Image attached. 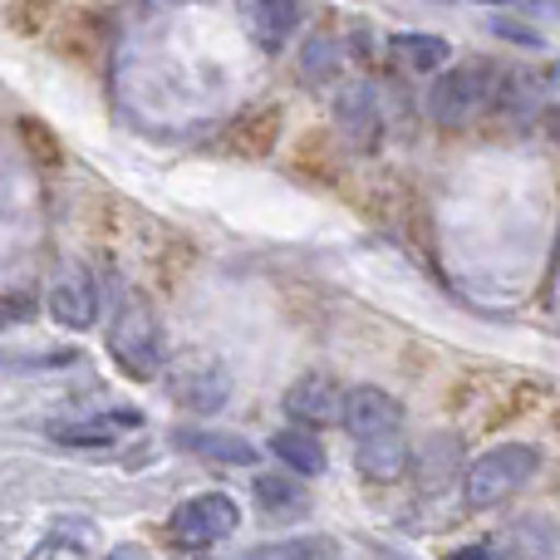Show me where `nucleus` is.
Listing matches in <instances>:
<instances>
[{
  "label": "nucleus",
  "mask_w": 560,
  "mask_h": 560,
  "mask_svg": "<svg viewBox=\"0 0 560 560\" xmlns=\"http://www.w3.org/2000/svg\"><path fill=\"white\" fill-rule=\"evenodd\" d=\"M271 453L290 467V472H300V477H319V472H325V447H319V438L310 433V428H295V423L280 428V433L271 438Z\"/></svg>",
  "instance_id": "dca6fc26"
},
{
  "label": "nucleus",
  "mask_w": 560,
  "mask_h": 560,
  "mask_svg": "<svg viewBox=\"0 0 560 560\" xmlns=\"http://www.w3.org/2000/svg\"><path fill=\"white\" fill-rule=\"evenodd\" d=\"M339 65V45L325 35H315L305 45V55H300V74H305V84H319V79H329Z\"/></svg>",
  "instance_id": "412c9836"
},
{
  "label": "nucleus",
  "mask_w": 560,
  "mask_h": 560,
  "mask_svg": "<svg viewBox=\"0 0 560 560\" xmlns=\"http://www.w3.org/2000/svg\"><path fill=\"white\" fill-rule=\"evenodd\" d=\"M457 457H463V443L453 433H433L423 447H418V487L428 497L443 492L447 482L457 477Z\"/></svg>",
  "instance_id": "4468645a"
},
{
  "label": "nucleus",
  "mask_w": 560,
  "mask_h": 560,
  "mask_svg": "<svg viewBox=\"0 0 560 560\" xmlns=\"http://www.w3.org/2000/svg\"><path fill=\"white\" fill-rule=\"evenodd\" d=\"M551 133H556V138H560V114H556V118H551Z\"/></svg>",
  "instance_id": "b1692460"
},
{
  "label": "nucleus",
  "mask_w": 560,
  "mask_h": 560,
  "mask_svg": "<svg viewBox=\"0 0 560 560\" xmlns=\"http://www.w3.org/2000/svg\"><path fill=\"white\" fill-rule=\"evenodd\" d=\"M143 423V418L138 413H108V418H89V423H59L55 428V438L59 443H74V447H108L114 443L118 433H124V428H138Z\"/></svg>",
  "instance_id": "f3484780"
},
{
  "label": "nucleus",
  "mask_w": 560,
  "mask_h": 560,
  "mask_svg": "<svg viewBox=\"0 0 560 560\" xmlns=\"http://www.w3.org/2000/svg\"><path fill=\"white\" fill-rule=\"evenodd\" d=\"M453 560H497V556L487 551V546H463V551H457Z\"/></svg>",
  "instance_id": "5701e85b"
},
{
  "label": "nucleus",
  "mask_w": 560,
  "mask_h": 560,
  "mask_svg": "<svg viewBox=\"0 0 560 560\" xmlns=\"http://www.w3.org/2000/svg\"><path fill=\"white\" fill-rule=\"evenodd\" d=\"M335 124L354 148H374L384 138V114H378V89L369 79L339 84L335 94Z\"/></svg>",
  "instance_id": "1a4fd4ad"
},
{
  "label": "nucleus",
  "mask_w": 560,
  "mask_h": 560,
  "mask_svg": "<svg viewBox=\"0 0 560 560\" xmlns=\"http://www.w3.org/2000/svg\"><path fill=\"white\" fill-rule=\"evenodd\" d=\"M482 5H506V0H482Z\"/></svg>",
  "instance_id": "393cba45"
},
{
  "label": "nucleus",
  "mask_w": 560,
  "mask_h": 560,
  "mask_svg": "<svg viewBox=\"0 0 560 560\" xmlns=\"http://www.w3.org/2000/svg\"><path fill=\"white\" fill-rule=\"evenodd\" d=\"M536 467H541V453H536L532 443H502V447H492V453H482L463 477L467 506L487 512V506L506 502L512 492H522V487L532 482Z\"/></svg>",
  "instance_id": "7ed1b4c3"
},
{
  "label": "nucleus",
  "mask_w": 560,
  "mask_h": 560,
  "mask_svg": "<svg viewBox=\"0 0 560 560\" xmlns=\"http://www.w3.org/2000/svg\"><path fill=\"white\" fill-rule=\"evenodd\" d=\"M104 560H148V551H143V546H114Z\"/></svg>",
  "instance_id": "4be33fe9"
},
{
  "label": "nucleus",
  "mask_w": 560,
  "mask_h": 560,
  "mask_svg": "<svg viewBox=\"0 0 560 560\" xmlns=\"http://www.w3.org/2000/svg\"><path fill=\"white\" fill-rule=\"evenodd\" d=\"M242 526V506L226 492H197L173 512V536L187 546H212Z\"/></svg>",
  "instance_id": "39448f33"
},
{
  "label": "nucleus",
  "mask_w": 560,
  "mask_h": 560,
  "mask_svg": "<svg viewBox=\"0 0 560 560\" xmlns=\"http://www.w3.org/2000/svg\"><path fill=\"white\" fill-rule=\"evenodd\" d=\"M242 560H339V541L329 536H285V541H266Z\"/></svg>",
  "instance_id": "a211bd4d"
},
{
  "label": "nucleus",
  "mask_w": 560,
  "mask_h": 560,
  "mask_svg": "<svg viewBox=\"0 0 560 560\" xmlns=\"http://www.w3.org/2000/svg\"><path fill=\"white\" fill-rule=\"evenodd\" d=\"M256 512L271 522H295L310 512V497L290 472H261L256 477Z\"/></svg>",
  "instance_id": "9b49d317"
},
{
  "label": "nucleus",
  "mask_w": 560,
  "mask_h": 560,
  "mask_svg": "<svg viewBox=\"0 0 560 560\" xmlns=\"http://www.w3.org/2000/svg\"><path fill=\"white\" fill-rule=\"evenodd\" d=\"M502 546H506L512 556H522V560H546V556L556 551V536H551V526H546V522L526 516V522H512V526H506Z\"/></svg>",
  "instance_id": "6ab92c4d"
},
{
  "label": "nucleus",
  "mask_w": 560,
  "mask_h": 560,
  "mask_svg": "<svg viewBox=\"0 0 560 560\" xmlns=\"http://www.w3.org/2000/svg\"><path fill=\"white\" fill-rule=\"evenodd\" d=\"M89 532H94V526H79V536H69V526H59L55 536H45V541H39V551L30 556V560H89Z\"/></svg>",
  "instance_id": "aec40b11"
},
{
  "label": "nucleus",
  "mask_w": 560,
  "mask_h": 560,
  "mask_svg": "<svg viewBox=\"0 0 560 560\" xmlns=\"http://www.w3.org/2000/svg\"><path fill=\"white\" fill-rule=\"evenodd\" d=\"M45 300H49L55 325H65V329H89L98 319V285L84 261H59Z\"/></svg>",
  "instance_id": "423d86ee"
},
{
  "label": "nucleus",
  "mask_w": 560,
  "mask_h": 560,
  "mask_svg": "<svg viewBox=\"0 0 560 560\" xmlns=\"http://www.w3.org/2000/svg\"><path fill=\"white\" fill-rule=\"evenodd\" d=\"M497 94V69L487 59H463V65L443 69L438 84L428 89V118L438 128H463L492 104Z\"/></svg>",
  "instance_id": "f03ea898"
},
{
  "label": "nucleus",
  "mask_w": 560,
  "mask_h": 560,
  "mask_svg": "<svg viewBox=\"0 0 560 560\" xmlns=\"http://www.w3.org/2000/svg\"><path fill=\"white\" fill-rule=\"evenodd\" d=\"M388 55L394 65H404L408 74H438V69L453 59V45L443 35H394L388 39Z\"/></svg>",
  "instance_id": "2eb2a0df"
},
{
  "label": "nucleus",
  "mask_w": 560,
  "mask_h": 560,
  "mask_svg": "<svg viewBox=\"0 0 560 560\" xmlns=\"http://www.w3.org/2000/svg\"><path fill=\"white\" fill-rule=\"evenodd\" d=\"M285 418L295 428H329V423H339V408H345V388L335 384L329 374H305V378H295V384L285 388Z\"/></svg>",
  "instance_id": "0eeeda50"
},
{
  "label": "nucleus",
  "mask_w": 560,
  "mask_h": 560,
  "mask_svg": "<svg viewBox=\"0 0 560 560\" xmlns=\"http://www.w3.org/2000/svg\"><path fill=\"white\" fill-rule=\"evenodd\" d=\"M339 423L354 443L364 438H384V433H398L404 428V408H398L394 394L384 388H349L345 394V408H339Z\"/></svg>",
  "instance_id": "6e6552de"
},
{
  "label": "nucleus",
  "mask_w": 560,
  "mask_h": 560,
  "mask_svg": "<svg viewBox=\"0 0 560 560\" xmlns=\"http://www.w3.org/2000/svg\"><path fill=\"white\" fill-rule=\"evenodd\" d=\"M300 30V0H252V35L261 49H285Z\"/></svg>",
  "instance_id": "f8f14e48"
},
{
  "label": "nucleus",
  "mask_w": 560,
  "mask_h": 560,
  "mask_svg": "<svg viewBox=\"0 0 560 560\" xmlns=\"http://www.w3.org/2000/svg\"><path fill=\"white\" fill-rule=\"evenodd\" d=\"M177 447H187L192 457H207V463H232V467H252L256 457V443H246L242 433H217V428H187V433L173 438Z\"/></svg>",
  "instance_id": "9d476101"
},
{
  "label": "nucleus",
  "mask_w": 560,
  "mask_h": 560,
  "mask_svg": "<svg viewBox=\"0 0 560 560\" xmlns=\"http://www.w3.org/2000/svg\"><path fill=\"white\" fill-rule=\"evenodd\" d=\"M167 369V394L173 404H183L187 413H222L232 398V369L207 349H187L183 359H173Z\"/></svg>",
  "instance_id": "20e7f679"
},
{
  "label": "nucleus",
  "mask_w": 560,
  "mask_h": 560,
  "mask_svg": "<svg viewBox=\"0 0 560 560\" xmlns=\"http://www.w3.org/2000/svg\"><path fill=\"white\" fill-rule=\"evenodd\" d=\"M108 354L118 359V369L133 378H153L163 374V325L148 310V300L124 295L108 325Z\"/></svg>",
  "instance_id": "f257e3e1"
},
{
  "label": "nucleus",
  "mask_w": 560,
  "mask_h": 560,
  "mask_svg": "<svg viewBox=\"0 0 560 560\" xmlns=\"http://www.w3.org/2000/svg\"><path fill=\"white\" fill-rule=\"evenodd\" d=\"M359 472L369 477V482H394V477L408 472V443L404 433H384V438H364L354 453Z\"/></svg>",
  "instance_id": "ddd939ff"
}]
</instances>
